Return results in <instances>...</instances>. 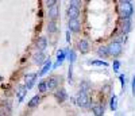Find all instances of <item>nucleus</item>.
Instances as JSON below:
<instances>
[{"instance_id": "f257e3e1", "label": "nucleus", "mask_w": 135, "mask_h": 116, "mask_svg": "<svg viewBox=\"0 0 135 116\" xmlns=\"http://www.w3.org/2000/svg\"><path fill=\"white\" fill-rule=\"evenodd\" d=\"M119 11H120V15L123 19H130V16L134 12L132 3L128 2V0H123V2L119 3Z\"/></svg>"}, {"instance_id": "f03ea898", "label": "nucleus", "mask_w": 135, "mask_h": 116, "mask_svg": "<svg viewBox=\"0 0 135 116\" xmlns=\"http://www.w3.org/2000/svg\"><path fill=\"white\" fill-rule=\"evenodd\" d=\"M108 49H109V55L118 57V55L122 53V45L114 41V42H112V43L108 46Z\"/></svg>"}, {"instance_id": "7ed1b4c3", "label": "nucleus", "mask_w": 135, "mask_h": 116, "mask_svg": "<svg viewBox=\"0 0 135 116\" xmlns=\"http://www.w3.org/2000/svg\"><path fill=\"white\" fill-rule=\"evenodd\" d=\"M76 101H77L78 105H80V107H84V108L89 105V99H88L86 93H83V92H80V93H78Z\"/></svg>"}, {"instance_id": "20e7f679", "label": "nucleus", "mask_w": 135, "mask_h": 116, "mask_svg": "<svg viewBox=\"0 0 135 116\" xmlns=\"http://www.w3.org/2000/svg\"><path fill=\"white\" fill-rule=\"evenodd\" d=\"M68 16H69V20H78V16H80V8L76 7H69L66 11Z\"/></svg>"}, {"instance_id": "39448f33", "label": "nucleus", "mask_w": 135, "mask_h": 116, "mask_svg": "<svg viewBox=\"0 0 135 116\" xmlns=\"http://www.w3.org/2000/svg\"><path fill=\"white\" fill-rule=\"evenodd\" d=\"M32 61L35 62L37 65H41V64H43V62H46V57H45L43 51H38V53L34 54V55H32Z\"/></svg>"}, {"instance_id": "423d86ee", "label": "nucleus", "mask_w": 135, "mask_h": 116, "mask_svg": "<svg viewBox=\"0 0 135 116\" xmlns=\"http://www.w3.org/2000/svg\"><path fill=\"white\" fill-rule=\"evenodd\" d=\"M35 78H37V74L35 73H28L27 76H26V88L27 89H30V88H32V85H34V83H35Z\"/></svg>"}, {"instance_id": "0eeeda50", "label": "nucleus", "mask_w": 135, "mask_h": 116, "mask_svg": "<svg viewBox=\"0 0 135 116\" xmlns=\"http://www.w3.org/2000/svg\"><path fill=\"white\" fill-rule=\"evenodd\" d=\"M58 78L57 77H51V78H49L47 81H46V84H47V90H51V89H55L57 88V85H58Z\"/></svg>"}, {"instance_id": "6e6552de", "label": "nucleus", "mask_w": 135, "mask_h": 116, "mask_svg": "<svg viewBox=\"0 0 135 116\" xmlns=\"http://www.w3.org/2000/svg\"><path fill=\"white\" fill-rule=\"evenodd\" d=\"M37 47L39 49V51H43L47 47V41L45 37H41L38 41H37Z\"/></svg>"}, {"instance_id": "1a4fd4ad", "label": "nucleus", "mask_w": 135, "mask_h": 116, "mask_svg": "<svg viewBox=\"0 0 135 116\" xmlns=\"http://www.w3.org/2000/svg\"><path fill=\"white\" fill-rule=\"evenodd\" d=\"M80 22L78 20H69V30L73 31V32H77V31H80Z\"/></svg>"}, {"instance_id": "9d476101", "label": "nucleus", "mask_w": 135, "mask_h": 116, "mask_svg": "<svg viewBox=\"0 0 135 116\" xmlns=\"http://www.w3.org/2000/svg\"><path fill=\"white\" fill-rule=\"evenodd\" d=\"M78 50H80L81 53H86V51L89 50V43H88L85 39L78 41Z\"/></svg>"}, {"instance_id": "9b49d317", "label": "nucleus", "mask_w": 135, "mask_h": 116, "mask_svg": "<svg viewBox=\"0 0 135 116\" xmlns=\"http://www.w3.org/2000/svg\"><path fill=\"white\" fill-rule=\"evenodd\" d=\"M97 55H99V57H103V58H105L107 55H109L108 46H100V47L97 49Z\"/></svg>"}, {"instance_id": "f8f14e48", "label": "nucleus", "mask_w": 135, "mask_h": 116, "mask_svg": "<svg viewBox=\"0 0 135 116\" xmlns=\"http://www.w3.org/2000/svg\"><path fill=\"white\" fill-rule=\"evenodd\" d=\"M55 97L58 99V101L60 103H64L66 99H68V93H66V90L65 89H60L57 93H55Z\"/></svg>"}, {"instance_id": "ddd939ff", "label": "nucleus", "mask_w": 135, "mask_h": 116, "mask_svg": "<svg viewBox=\"0 0 135 116\" xmlns=\"http://www.w3.org/2000/svg\"><path fill=\"white\" fill-rule=\"evenodd\" d=\"M122 30H123V32H124V34L130 32V30H131V20L130 19H123Z\"/></svg>"}, {"instance_id": "4468645a", "label": "nucleus", "mask_w": 135, "mask_h": 116, "mask_svg": "<svg viewBox=\"0 0 135 116\" xmlns=\"http://www.w3.org/2000/svg\"><path fill=\"white\" fill-rule=\"evenodd\" d=\"M26 92H27V88H26V86H20V88L18 89V100H19V101H23Z\"/></svg>"}, {"instance_id": "2eb2a0df", "label": "nucleus", "mask_w": 135, "mask_h": 116, "mask_svg": "<svg viewBox=\"0 0 135 116\" xmlns=\"http://www.w3.org/2000/svg\"><path fill=\"white\" fill-rule=\"evenodd\" d=\"M64 60H65V51H64V50H60V51H58V58H57V62H55L54 67L60 66V65L64 62Z\"/></svg>"}, {"instance_id": "dca6fc26", "label": "nucleus", "mask_w": 135, "mask_h": 116, "mask_svg": "<svg viewBox=\"0 0 135 116\" xmlns=\"http://www.w3.org/2000/svg\"><path fill=\"white\" fill-rule=\"evenodd\" d=\"M58 14H60V11H58V7L57 6H55V7H53V8H50L49 9V16L54 20L55 18H57L58 16Z\"/></svg>"}, {"instance_id": "f3484780", "label": "nucleus", "mask_w": 135, "mask_h": 116, "mask_svg": "<svg viewBox=\"0 0 135 116\" xmlns=\"http://www.w3.org/2000/svg\"><path fill=\"white\" fill-rule=\"evenodd\" d=\"M41 101V97L39 96H34L30 101H28V104H27V107L28 108H32V107H35V105H38V103Z\"/></svg>"}, {"instance_id": "a211bd4d", "label": "nucleus", "mask_w": 135, "mask_h": 116, "mask_svg": "<svg viewBox=\"0 0 135 116\" xmlns=\"http://www.w3.org/2000/svg\"><path fill=\"white\" fill-rule=\"evenodd\" d=\"M93 113H95V116H103V113H104V108L101 107V105H93Z\"/></svg>"}, {"instance_id": "6ab92c4d", "label": "nucleus", "mask_w": 135, "mask_h": 116, "mask_svg": "<svg viewBox=\"0 0 135 116\" xmlns=\"http://www.w3.org/2000/svg\"><path fill=\"white\" fill-rule=\"evenodd\" d=\"M51 67V62H50V60L49 61H46L45 62V66L42 67V70L39 72V76H43V74H46L47 72H49V69Z\"/></svg>"}, {"instance_id": "aec40b11", "label": "nucleus", "mask_w": 135, "mask_h": 116, "mask_svg": "<svg viewBox=\"0 0 135 116\" xmlns=\"http://www.w3.org/2000/svg\"><path fill=\"white\" fill-rule=\"evenodd\" d=\"M47 31H49L50 34H53V32L57 31V25H55L54 20H50V22L47 23Z\"/></svg>"}, {"instance_id": "412c9836", "label": "nucleus", "mask_w": 135, "mask_h": 116, "mask_svg": "<svg viewBox=\"0 0 135 116\" xmlns=\"http://www.w3.org/2000/svg\"><path fill=\"white\" fill-rule=\"evenodd\" d=\"M109 107H111V109H112V111H115V109L118 108V99H116V96H112V97H111Z\"/></svg>"}, {"instance_id": "4be33fe9", "label": "nucleus", "mask_w": 135, "mask_h": 116, "mask_svg": "<svg viewBox=\"0 0 135 116\" xmlns=\"http://www.w3.org/2000/svg\"><path fill=\"white\" fill-rule=\"evenodd\" d=\"M38 89H39V92H46V90H47V84H46V81H42V83H39Z\"/></svg>"}, {"instance_id": "5701e85b", "label": "nucleus", "mask_w": 135, "mask_h": 116, "mask_svg": "<svg viewBox=\"0 0 135 116\" xmlns=\"http://www.w3.org/2000/svg\"><path fill=\"white\" fill-rule=\"evenodd\" d=\"M92 65H96V66H108V64L105 61H91Z\"/></svg>"}, {"instance_id": "b1692460", "label": "nucleus", "mask_w": 135, "mask_h": 116, "mask_svg": "<svg viewBox=\"0 0 135 116\" xmlns=\"http://www.w3.org/2000/svg\"><path fill=\"white\" fill-rule=\"evenodd\" d=\"M88 88H89V83H86V81H85V83L81 84V92H83V93H86Z\"/></svg>"}, {"instance_id": "393cba45", "label": "nucleus", "mask_w": 135, "mask_h": 116, "mask_svg": "<svg viewBox=\"0 0 135 116\" xmlns=\"http://www.w3.org/2000/svg\"><path fill=\"white\" fill-rule=\"evenodd\" d=\"M55 4H57V2H55V0H47V2H46V6H47L49 9L53 8V7H55Z\"/></svg>"}, {"instance_id": "a878e982", "label": "nucleus", "mask_w": 135, "mask_h": 116, "mask_svg": "<svg viewBox=\"0 0 135 116\" xmlns=\"http://www.w3.org/2000/svg\"><path fill=\"white\" fill-rule=\"evenodd\" d=\"M81 4V2H78V0H72V2H69V7H76L78 8V6Z\"/></svg>"}, {"instance_id": "bb28decb", "label": "nucleus", "mask_w": 135, "mask_h": 116, "mask_svg": "<svg viewBox=\"0 0 135 116\" xmlns=\"http://www.w3.org/2000/svg\"><path fill=\"white\" fill-rule=\"evenodd\" d=\"M124 39H126V37H124V35H118V38H116V41H115V42H118V43H120V45H122V42L124 41Z\"/></svg>"}, {"instance_id": "cd10ccee", "label": "nucleus", "mask_w": 135, "mask_h": 116, "mask_svg": "<svg viewBox=\"0 0 135 116\" xmlns=\"http://www.w3.org/2000/svg\"><path fill=\"white\" fill-rule=\"evenodd\" d=\"M119 66H120V62H119V61H115V62H114V65H112L114 70H116V72L119 70Z\"/></svg>"}, {"instance_id": "c85d7f7f", "label": "nucleus", "mask_w": 135, "mask_h": 116, "mask_svg": "<svg viewBox=\"0 0 135 116\" xmlns=\"http://www.w3.org/2000/svg\"><path fill=\"white\" fill-rule=\"evenodd\" d=\"M120 83H122V86H124V83H126V77H124V74H120Z\"/></svg>"}, {"instance_id": "c756f323", "label": "nucleus", "mask_w": 135, "mask_h": 116, "mask_svg": "<svg viewBox=\"0 0 135 116\" xmlns=\"http://www.w3.org/2000/svg\"><path fill=\"white\" fill-rule=\"evenodd\" d=\"M132 95L135 96V77L132 78Z\"/></svg>"}]
</instances>
